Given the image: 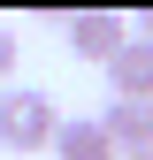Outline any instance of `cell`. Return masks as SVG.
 I'll return each mask as SVG.
<instances>
[{"label": "cell", "instance_id": "1", "mask_svg": "<svg viewBox=\"0 0 153 160\" xmlns=\"http://www.w3.org/2000/svg\"><path fill=\"white\" fill-rule=\"evenodd\" d=\"M54 130H61V107L38 84H8L0 92V145L8 152H54Z\"/></svg>", "mask_w": 153, "mask_h": 160}, {"label": "cell", "instance_id": "2", "mask_svg": "<svg viewBox=\"0 0 153 160\" xmlns=\"http://www.w3.org/2000/svg\"><path fill=\"white\" fill-rule=\"evenodd\" d=\"M130 46V15H115V8H76L69 15V53L76 61H115V53Z\"/></svg>", "mask_w": 153, "mask_h": 160}, {"label": "cell", "instance_id": "3", "mask_svg": "<svg viewBox=\"0 0 153 160\" xmlns=\"http://www.w3.org/2000/svg\"><path fill=\"white\" fill-rule=\"evenodd\" d=\"M54 160H123L115 152V137L100 114H61V130H54Z\"/></svg>", "mask_w": 153, "mask_h": 160}, {"label": "cell", "instance_id": "4", "mask_svg": "<svg viewBox=\"0 0 153 160\" xmlns=\"http://www.w3.org/2000/svg\"><path fill=\"white\" fill-rule=\"evenodd\" d=\"M100 122H107V137H115V152H153V107H145V99H107V114H100Z\"/></svg>", "mask_w": 153, "mask_h": 160}, {"label": "cell", "instance_id": "5", "mask_svg": "<svg viewBox=\"0 0 153 160\" xmlns=\"http://www.w3.org/2000/svg\"><path fill=\"white\" fill-rule=\"evenodd\" d=\"M107 84H115V99H145L153 107V46L145 38H130V46L107 61Z\"/></svg>", "mask_w": 153, "mask_h": 160}, {"label": "cell", "instance_id": "6", "mask_svg": "<svg viewBox=\"0 0 153 160\" xmlns=\"http://www.w3.org/2000/svg\"><path fill=\"white\" fill-rule=\"evenodd\" d=\"M8 76H15V31L0 23V92H8Z\"/></svg>", "mask_w": 153, "mask_h": 160}, {"label": "cell", "instance_id": "7", "mask_svg": "<svg viewBox=\"0 0 153 160\" xmlns=\"http://www.w3.org/2000/svg\"><path fill=\"white\" fill-rule=\"evenodd\" d=\"M130 38H145V46H153V8H138V15H130Z\"/></svg>", "mask_w": 153, "mask_h": 160}, {"label": "cell", "instance_id": "8", "mask_svg": "<svg viewBox=\"0 0 153 160\" xmlns=\"http://www.w3.org/2000/svg\"><path fill=\"white\" fill-rule=\"evenodd\" d=\"M130 160H153V152H130Z\"/></svg>", "mask_w": 153, "mask_h": 160}]
</instances>
